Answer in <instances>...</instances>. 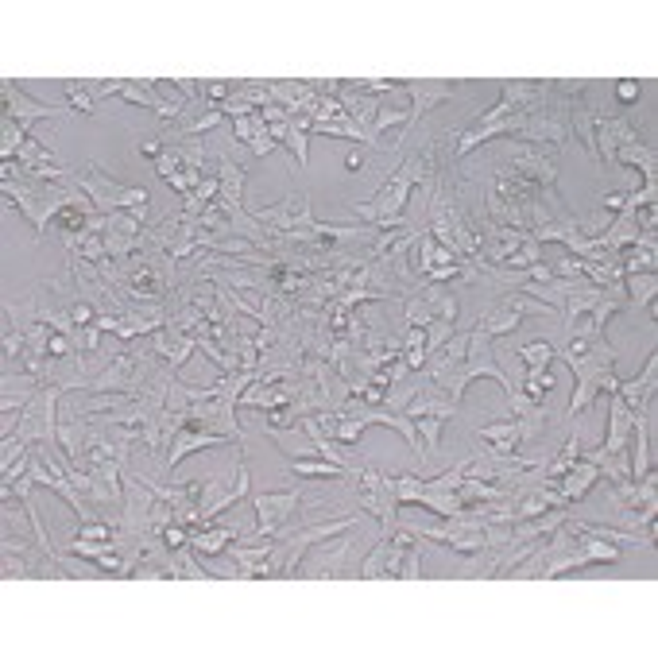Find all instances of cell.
<instances>
[{"label": "cell", "mask_w": 658, "mask_h": 658, "mask_svg": "<svg viewBox=\"0 0 658 658\" xmlns=\"http://www.w3.org/2000/svg\"><path fill=\"white\" fill-rule=\"evenodd\" d=\"M299 577H360V558H357V539L353 535H333L322 539L318 546H310V554L302 558Z\"/></svg>", "instance_id": "8992f818"}, {"label": "cell", "mask_w": 658, "mask_h": 658, "mask_svg": "<svg viewBox=\"0 0 658 658\" xmlns=\"http://www.w3.org/2000/svg\"><path fill=\"white\" fill-rule=\"evenodd\" d=\"M74 353V341L66 333H51V357H70Z\"/></svg>", "instance_id": "91938a15"}, {"label": "cell", "mask_w": 658, "mask_h": 658, "mask_svg": "<svg viewBox=\"0 0 658 658\" xmlns=\"http://www.w3.org/2000/svg\"><path fill=\"white\" fill-rule=\"evenodd\" d=\"M260 113H264V124H268L271 140H275V144H287V132H291V113H287V109H279V105H264Z\"/></svg>", "instance_id": "bcb514c9"}, {"label": "cell", "mask_w": 658, "mask_h": 658, "mask_svg": "<svg viewBox=\"0 0 658 658\" xmlns=\"http://www.w3.org/2000/svg\"><path fill=\"white\" fill-rule=\"evenodd\" d=\"M302 368H306V372L314 376L318 391L326 395V407H329V411H337V407H341V403H345V399L353 395V391H349V384L341 380V372H337V368H333L329 360H306Z\"/></svg>", "instance_id": "83f0119b"}, {"label": "cell", "mask_w": 658, "mask_h": 658, "mask_svg": "<svg viewBox=\"0 0 658 658\" xmlns=\"http://www.w3.org/2000/svg\"><path fill=\"white\" fill-rule=\"evenodd\" d=\"M639 97H643V86H639L635 78H624V82L616 86V101H620V105H635Z\"/></svg>", "instance_id": "9f6ffc18"}, {"label": "cell", "mask_w": 658, "mask_h": 658, "mask_svg": "<svg viewBox=\"0 0 658 658\" xmlns=\"http://www.w3.org/2000/svg\"><path fill=\"white\" fill-rule=\"evenodd\" d=\"M163 542H167V546H190V527H182V523H171V527L163 531Z\"/></svg>", "instance_id": "680465c9"}, {"label": "cell", "mask_w": 658, "mask_h": 658, "mask_svg": "<svg viewBox=\"0 0 658 658\" xmlns=\"http://www.w3.org/2000/svg\"><path fill=\"white\" fill-rule=\"evenodd\" d=\"M302 492L299 488H287V492H256L252 496V511H256V539H279L287 519L299 511Z\"/></svg>", "instance_id": "4fadbf2b"}, {"label": "cell", "mask_w": 658, "mask_h": 658, "mask_svg": "<svg viewBox=\"0 0 658 658\" xmlns=\"http://www.w3.org/2000/svg\"><path fill=\"white\" fill-rule=\"evenodd\" d=\"M600 117H612V113H604V105H597V97L589 90L569 101V136H577V144L589 151V155H597V120Z\"/></svg>", "instance_id": "d6986e66"}, {"label": "cell", "mask_w": 658, "mask_h": 658, "mask_svg": "<svg viewBox=\"0 0 658 658\" xmlns=\"http://www.w3.org/2000/svg\"><path fill=\"white\" fill-rule=\"evenodd\" d=\"M144 217H148V206L101 213V237H105L109 260H124V256L136 252V237H140V229H144Z\"/></svg>", "instance_id": "5bb4252c"}, {"label": "cell", "mask_w": 658, "mask_h": 658, "mask_svg": "<svg viewBox=\"0 0 658 658\" xmlns=\"http://www.w3.org/2000/svg\"><path fill=\"white\" fill-rule=\"evenodd\" d=\"M148 345L159 353V357L167 360L175 372H179L186 360L198 353V345H194V337H186V333H175V329H159V333H151Z\"/></svg>", "instance_id": "f1b7e54d"}, {"label": "cell", "mask_w": 658, "mask_h": 658, "mask_svg": "<svg viewBox=\"0 0 658 658\" xmlns=\"http://www.w3.org/2000/svg\"><path fill=\"white\" fill-rule=\"evenodd\" d=\"M519 144H539V148H550L558 151L562 144L569 140V101L566 97H550L546 105H539L535 113H527L523 120V128H519V136H515Z\"/></svg>", "instance_id": "52a82bcc"}, {"label": "cell", "mask_w": 658, "mask_h": 658, "mask_svg": "<svg viewBox=\"0 0 658 658\" xmlns=\"http://www.w3.org/2000/svg\"><path fill=\"white\" fill-rule=\"evenodd\" d=\"M86 90L93 93V101H97V97H124V101H132V105L155 113L159 120H167V124L179 120V113L159 97L155 82H86Z\"/></svg>", "instance_id": "9a60e30c"}, {"label": "cell", "mask_w": 658, "mask_h": 658, "mask_svg": "<svg viewBox=\"0 0 658 658\" xmlns=\"http://www.w3.org/2000/svg\"><path fill=\"white\" fill-rule=\"evenodd\" d=\"M624 291H628V306H647L658 295V275L655 271H643V275H624Z\"/></svg>", "instance_id": "60d3db41"}, {"label": "cell", "mask_w": 658, "mask_h": 658, "mask_svg": "<svg viewBox=\"0 0 658 658\" xmlns=\"http://www.w3.org/2000/svg\"><path fill=\"white\" fill-rule=\"evenodd\" d=\"M554 372L550 368H527V380H523V395L531 399V403H546L550 399V391H554Z\"/></svg>", "instance_id": "7bdbcfd3"}, {"label": "cell", "mask_w": 658, "mask_h": 658, "mask_svg": "<svg viewBox=\"0 0 658 658\" xmlns=\"http://www.w3.org/2000/svg\"><path fill=\"white\" fill-rule=\"evenodd\" d=\"M415 426H419V438H422V465H430L434 457H438V446H442V426H446V419H434V415H422V419H415Z\"/></svg>", "instance_id": "b9f144b4"}, {"label": "cell", "mask_w": 658, "mask_h": 658, "mask_svg": "<svg viewBox=\"0 0 658 658\" xmlns=\"http://www.w3.org/2000/svg\"><path fill=\"white\" fill-rule=\"evenodd\" d=\"M229 97H233V86H229V82H210V86H206V101H210V105H225Z\"/></svg>", "instance_id": "6f0895ef"}, {"label": "cell", "mask_w": 658, "mask_h": 658, "mask_svg": "<svg viewBox=\"0 0 658 658\" xmlns=\"http://www.w3.org/2000/svg\"><path fill=\"white\" fill-rule=\"evenodd\" d=\"M449 337H453V322H446V318H434V322L426 326V360L434 357V353L446 345Z\"/></svg>", "instance_id": "f907efd6"}, {"label": "cell", "mask_w": 658, "mask_h": 658, "mask_svg": "<svg viewBox=\"0 0 658 658\" xmlns=\"http://www.w3.org/2000/svg\"><path fill=\"white\" fill-rule=\"evenodd\" d=\"M639 140V124L628 117V113H612V117L597 120V159L612 163L616 151L624 144H635Z\"/></svg>", "instance_id": "ffe728a7"}, {"label": "cell", "mask_w": 658, "mask_h": 658, "mask_svg": "<svg viewBox=\"0 0 658 658\" xmlns=\"http://www.w3.org/2000/svg\"><path fill=\"white\" fill-rule=\"evenodd\" d=\"M480 446L492 449V453H515L519 449V419H504V422H492L480 430Z\"/></svg>", "instance_id": "d590c367"}, {"label": "cell", "mask_w": 658, "mask_h": 658, "mask_svg": "<svg viewBox=\"0 0 658 658\" xmlns=\"http://www.w3.org/2000/svg\"><path fill=\"white\" fill-rule=\"evenodd\" d=\"M353 500L360 504V511L376 515L380 535L388 539L391 527H395V519H399V504H395V496H391V480L384 477L380 469L364 465L357 477H353Z\"/></svg>", "instance_id": "ba28073f"}, {"label": "cell", "mask_w": 658, "mask_h": 658, "mask_svg": "<svg viewBox=\"0 0 658 658\" xmlns=\"http://www.w3.org/2000/svg\"><path fill=\"white\" fill-rule=\"evenodd\" d=\"M624 275H643V271H655L658 268V240L655 233H639L635 244H628L624 252Z\"/></svg>", "instance_id": "836d02e7"}, {"label": "cell", "mask_w": 658, "mask_h": 658, "mask_svg": "<svg viewBox=\"0 0 658 658\" xmlns=\"http://www.w3.org/2000/svg\"><path fill=\"white\" fill-rule=\"evenodd\" d=\"M279 148V144H275V140H271V132H268V124H260V128H256V136H252V140H248V151H252V155H256V159H264V155H271V151Z\"/></svg>", "instance_id": "11a10c76"}, {"label": "cell", "mask_w": 658, "mask_h": 658, "mask_svg": "<svg viewBox=\"0 0 658 658\" xmlns=\"http://www.w3.org/2000/svg\"><path fill=\"white\" fill-rule=\"evenodd\" d=\"M264 124V113H252V117H240V120H233V140L237 144H244L248 148V140L256 136V128Z\"/></svg>", "instance_id": "db71d44e"}, {"label": "cell", "mask_w": 658, "mask_h": 658, "mask_svg": "<svg viewBox=\"0 0 658 658\" xmlns=\"http://www.w3.org/2000/svg\"><path fill=\"white\" fill-rule=\"evenodd\" d=\"M419 295L426 299V306L434 310V318L457 322V299H453V291H446V283H426V279H422Z\"/></svg>", "instance_id": "f35d334b"}, {"label": "cell", "mask_w": 658, "mask_h": 658, "mask_svg": "<svg viewBox=\"0 0 658 658\" xmlns=\"http://www.w3.org/2000/svg\"><path fill=\"white\" fill-rule=\"evenodd\" d=\"M179 171H182V148H179V144H167V148H163V155L155 159V175L167 182V179H175Z\"/></svg>", "instance_id": "681fc988"}, {"label": "cell", "mask_w": 658, "mask_h": 658, "mask_svg": "<svg viewBox=\"0 0 658 658\" xmlns=\"http://www.w3.org/2000/svg\"><path fill=\"white\" fill-rule=\"evenodd\" d=\"M496 163H504L511 171H519L523 179H531L535 186L550 190L558 186V151L539 148V144H500L496 151Z\"/></svg>", "instance_id": "9c48e42d"}, {"label": "cell", "mask_w": 658, "mask_h": 658, "mask_svg": "<svg viewBox=\"0 0 658 658\" xmlns=\"http://www.w3.org/2000/svg\"><path fill=\"white\" fill-rule=\"evenodd\" d=\"M70 186H78L86 198L93 202V210L97 213H117V210H136V206H148L151 194L144 186H120L113 182L105 171H101V163H82L74 175H70Z\"/></svg>", "instance_id": "3957f363"}, {"label": "cell", "mask_w": 658, "mask_h": 658, "mask_svg": "<svg viewBox=\"0 0 658 658\" xmlns=\"http://www.w3.org/2000/svg\"><path fill=\"white\" fill-rule=\"evenodd\" d=\"M624 202H628V194H604V198H600V210L620 213L624 210Z\"/></svg>", "instance_id": "94428289"}, {"label": "cell", "mask_w": 658, "mask_h": 658, "mask_svg": "<svg viewBox=\"0 0 658 658\" xmlns=\"http://www.w3.org/2000/svg\"><path fill=\"white\" fill-rule=\"evenodd\" d=\"M240 531L229 527V523H206V527H190V546L194 554H206V558H217L229 550V542L237 539Z\"/></svg>", "instance_id": "f546056e"}, {"label": "cell", "mask_w": 658, "mask_h": 658, "mask_svg": "<svg viewBox=\"0 0 658 658\" xmlns=\"http://www.w3.org/2000/svg\"><path fill=\"white\" fill-rule=\"evenodd\" d=\"M0 97H4V113L20 120L28 132H31V124H35V120L70 117V113H66V109H59V105H43V101H35V97L20 90L12 78H4V82H0Z\"/></svg>", "instance_id": "ac0fdd59"}, {"label": "cell", "mask_w": 658, "mask_h": 658, "mask_svg": "<svg viewBox=\"0 0 658 658\" xmlns=\"http://www.w3.org/2000/svg\"><path fill=\"white\" fill-rule=\"evenodd\" d=\"M403 90H407V97H411V117H407V128H403L399 144H407V140L419 132V124L426 120V113H430L438 101L453 97L461 86H457V82H407ZM399 144H395V148H399Z\"/></svg>", "instance_id": "e0dca14e"}, {"label": "cell", "mask_w": 658, "mask_h": 658, "mask_svg": "<svg viewBox=\"0 0 658 658\" xmlns=\"http://www.w3.org/2000/svg\"><path fill=\"white\" fill-rule=\"evenodd\" d=\"M612 163H624V167H635L643 182H658V148L655 144H643V140H635V144H624V148L616 151V159Z\"/></svg>", "instance_id": "d6a6232c"}, {"label": "cell", "mask_w": 658, "mask_h": 658, "mask_svg": "<svg viewBox=\"0 0 658 658\" xmlns=\"http://www.w3.org/2000/svg\"><path fill=\"white\" fill-rule=\"evenodd\" d=\"M248 484H252V477H248V461H244V457H237V469L206 480V484H202V496H198L202 527L213 523L225 508H233L237 500H244V496H248Z\"/></svg>", "instance_id": "30bf717a"}, {"label": "cell", "mask_w": 658, "mask_h": 658, "mask_svg": "<svg viewBox=\"0 0 658 658\" xmlns=\"http://www.w3.org/2000/svg\"><path fill=\"white\" fill-rule=\"evenodd\" d=\"M480 376H492V380H500V388L511 391L515 384H511V376L504 372V364L496 360V349H492V337L484 333L480 326L469 329V353H465V360H461V368L449 376L446 384H442V391H446L453 403H461V395H465V388L473 384V380H480Z\"/></svg>", "instance_id": "277c9868"}, {"label": "cell", "mask_w": 658, "mask_h": 658, "mask_svg": "<svg viewBox=\"0 0 658 658\" xmlns=\"http://www.w3.org/2000/svg\"><path fill=\"white\" fill-rule=\"evenodd\" d=\"M163 148H167L163 140H140V155H144V159H159Z\"/></svg>", "instance_id": "6125c7cd"}, {"label": "cell", "mask_w": 658, "mask_h": 658, "mask_svg": "<svg viewBox=\"0 0 658 658\" xmlns=\"http://www.w3.org/2000/svg\"><path fill=\"white\" fill-rule=\"evenodd\" d=\"M221 120H225L221 105H206V109L186 105V109H182V117L171 124V132H167V140H163V144H186V140H194V136H202V132L217 128Z\"/></svg>", "instance_id": "7402d4cb"}, {"label": "cell", "mask_w": 658, "mask_h": 658, "mask_svg": "<svg viewBox=\"0 0 658 658\" xmlns=\"http://www.w3.org/2000/svg\"><path fill=\"white\" fill-rule=\"evenodd\" d=\"M113 531H117V527H113L109 519H90V523H82V527H78V539L109 542V539H113Z\"/></svg>", "instance_id": "f5cc1de1"}, {"label": "cell", "mask_w": 658, "mask_h": 658, "mask_svg": "<svg viewBox=\"0 0 658 658\" xmlns=\"http://www.w3.org/2000/svg\"><path fill=\"white\" fill-rule=\"evenodd\" d=\"M345 167H349V171H360V167H364V151H349V155H345Z\"/></svg>", "instance_id": "be15d7a7"}, {"label": "cell", "mask_w": 658, "mask_h": 658, "mask_svg": "<svg viewBox=\"0 0 658 658\" xmlns=\"http://www.w3.org/2000/svg\"><path fill=\"white\" fill-rule=\"evenodd\" d=\"M554 97V82H504V97L515 113H535L539 105H546Z\"/></svg>", "instance_id": "484cf974"}, {"label": "cell", "mask_w": 658, "mask_h": 658, "mask_svg": "<svg viewBox=\"0 0 658 658\" xmlns=\"http://www.w3.org/2000/svg\"><path fill=\"white\" fill-rule=\"evenodd\" d=\"M597 480H600V469L593 465V461H585V457H581V461H577V465H573V469H569L566 477L558 480L554 488H558L562 504L569 508V504H581V500L593 492V484H597Z\"/></svg>", "instance_id": "4316f807"}, {"label": "cell", "mask_w": 658, "mask_h": 658, "mask_svg": "<svg viewBox=\"0 0 658 658\" xmlns=\"http://www.w3.org/2000/svg\"><path fill=\"white\" fill-rule=\"evenodd\" d=\"M291 473L306 480H353L360 469L357 473L353 469H341L337 461H326V457H295L291 461Z\"/></svg>", "instance_id": "e575fe53"}, {"label": "cell", "mask_w": 658, "mask_h": 658, "mask_svg": "<svg viewBox=\"0 0 658 658\" xmlns=\"http://www.w3.org/2000/svg\"><path fill=\"white\" fill-rule=\"evenodd\" d=\"M66 395L62 388H43L35 391L28 407L16 415V434L24 446H59V399Z\"/></svg>", "instance_id": "5b68a950"}, {"label": "cell", "mask_w": 658, "mask_h": 658, "mask_svg": "<svg viewBox=\"0 0 658 658\" xmlns=\"http://www.w3.org/2000/svg\"><path fill=\"white\" fill-rule=\"evenodd\" d=\"M461 411V403H453L446 391L438 388V384H430L426 376H422V388H415V395L407 399V407H403V415L407 419H422V415H434V419H453Z\"/></svg>", "instance_id": "44dd1931"}, {"label": "cell", "mask_w": 658, "mask_h": 658, "mask_svg": "<svg viewBox=\"0 0 658 658\" xmlns=\"http://www.w3.org/2000/svg\"><path fill=\"white\" fill-rule=\"evenodd\" d=\"M577 461H581V430L573 426L569 438H566V446H562V453H558L554 461H546V484H558Z\"/></svg>", "instance_id": "8d00e7d4"}, {"label": "cell", "mask_w": 658, "mask_h": 658, "mask_svg": "<svg viewBox=\"0 0 658 658\" xmlns=\"http://www.w3.org/2000/svg\"><path fill=\"white\" fill-rule=\"evenodd\" d=\"M515 357L523 360L527 368H550L558 353H554V345H550V341H527V345H519V349H515Z\"/></svg>", "instance_id": "ee69618b"}, {"label": "cell", "mask_w": 658, "mask_h": 658, "mask_svg": "<svg viewBox=\"0 0 658 658\" xmlns=\"http://www.w3.org/2000/svg\"><path fill=\"white\" fill-rule=\"evenodd\" d=\"M229 438H221V434H213V430H202V426H194V422H186L179 434H175V442H171V453H167V469H175L182 465L190 453H198V449H213V446H225Z\"/></svg>", "instance_id": "d4e9b609"}, {"label": "cell", "mask_w": 658, "mask_h": 658, "mask_svg": "<svg viewBox=\"0 0 658 658\" xmlns=\"http://www.w3.org/2000/svg\"><path fill=\"white\" fill-rule=\"evenodd\" d=\"M0 190H4V198L31 221L35 240L47 233V225L59 217V210H66V206H86V202H90V198H86L78 186H70V182L12 179V182H0Z\"/></svg>", "instance_id": "7a4b0ae2"}, {"label": "cell", "mask_w": 658, "mask_h": 658, "mask_svg": "<svg viewBox=\"0 0 658 658\" xmlns=\"http://www.w3.org/2000/svg\"><path fill=\"white\" fill-rule=\"evenodd\" d=\"M213 175L221 182V194H217V202L213 206H221V210H237L244 206V167H240L233 155H217V163H213Z\"/></svg>", "instance_id": "cb8c5ba5"}, {"label": "cell", "mask_w": 658, "mask_h": 658, "mask_svg": "<svg viewBox=\"0 0 658 658\" xmlns=\"http://www.w3.org/2000/svg\"><path fill=\"white\" fill-rule=\"evenodd\" d=\"M527 314H542V318H546V314H554V310L539 299H527L523 291H504V295H496L488 314H480L477 326L496 341V337H504L511 329H519V322H523Z\"/></svg>", "instance_id": "7c38bea8"}, {"label": "cell", "mask_w": 658, "mask_h": 658, "mask_svg": "<svg viewBox=\"0 0 658 658\" xmlns=\"http://www.w3.org/2000/svg\"><path fill=\"white\" fill-rule=\"evenodd\" d=\"M260 430H264V438L275 442L279 453H287L291 461H295V457H318V446H314V438L302 430V422L299 426H291V430H271V426H260Z\"/></svg>", "instance_id": "1f68e13d"}, {"label": "cell", "mask_w": 658, "mask_h": 658, "mask_svg": "<svg viewBox=\"0 0 658 658\" xmlns=\"http://www.w3.org/2000/svg\"><path fill=\"white\" fill-rule=\"evenodd\" d=\"M508 403L519 419V442H535L550 430V415H546V403H531L523 388H511L508 391Z\"/></svg>", "instance_id": "603a6c76"}, {"label": "cell", "mask_w": 658, "mask_h": 658, "mask_svg": "<svg viewBox=\"0 0 658 658\" xmlns=\"http://www.w3.org/2000/svg\"><path fill=\"white\" fill-rule=\"evenodd\" d=\"M411 535L446 542L449 550L469 554V558L488 550V531H484V523H477V519H446V523H438V527H422V531H411Z\"/></svg>", "instance_id": "2e32d148"}, {"label": "cell", "mask_w": 658, "mask_h": 658, "mask_svg": "<svg viewBox=\"0 0 658 658\" xmlns=\"http://www.w3.org/2000/svg\"><path fill=\"white\" fill-rule=\"evenodd\" d=\"M539 260H542V244L531 237V233H527V237H523V244L511 252V260L504 264V268H508V271H527L531 264H539Z\"/></svg>", "instance_id": "f6af8a7d"}, {"label": "cell", "mask_w": 658, "mask_h": 658, "mask_svg": "<svg viewBox=\"0 0 658 658\" xmlns=\"http://www.w3.org/2000/svg\"><path fill=\"white\" fill-rule=\"evenodd\" d=\"M62 90H66V97H70V109H74V113H82V117H93V113H97L93 93L86 90V82H66Z\"/></svg>", "instance_id": "c3c4849f"}, {"label": "cell", "mask_w": 658, "mask_h": 658, "mask_svg": "<svg viewBox=\"0 0 658 658\" xmlns=\"http://www.w3.org/2000/svg\"><path fill=\"white\" fill-rule=\"evenodd\" d=\"M554 353L566 360L577 376V388L569 399V419H577L585 407L597 403V395H612L620 388V376H616V345H608L604 333H569L562 337V345H554Z\"/></svg>", "instance_id": "6da1fadb"}, {"label": "cell", "mask_w": 658, "mask_h": 658, "mask_svg": "<svg viewBox=\"0 0 658 658\" xmlns=\"http://www.w3.org/2000/svg\"><path fill=\"white\" fill-rule=\"evenodd\" d=\"M407 117H411V109H399V105L380 109L376 120H372V136H376V140H384V132H388V128H407Z\"/></svg>", "instance_id": "7dc6e473"}, {"label": "cell", "mask_w": 658, "mask_h": 658, "mask_svg": "<svg viewBox=\"0 0 658 658\" xmlns=\"http://www.w3.org/2000/svg\"><path fill=\"white\" fill-rule=\"evenodd\" d=\"M190 422L202 426V430H213V434L237 442V449H244V426L237 422V399H229V395H213V391L206 388L202 399L190 403Z\"/></svg>", "instance_id": "8fae6325"}, {"label": "cell", "mask_w": 658, "mask_h": 658, "mask_svg": "<svg viewBox=\"0 0 658 658\" xmlns=\"http://www.w3.org/2000/svg\"><path fill=\"white\" fill-rule=\"evenodd\" d=\"M24 345H28V329H20L12 318H4V333H0L4 372H16V360H24Z\"/></svg>", "instance_id": "74e56055"}, {"label": "cell", "mask_w": 658, "mask_h": 658, "mask_svg": "<svg viewBox=\"0 0 658 658\" xmlns=\"http://www.w3.org/2000/svg\"><path fill=\"white\" fill-rule=\"evenodd\" d=\"M399 577H403V581H419L422 577V539L419 535L411 539L407 554H403V569H399Z\"/></svg>", "instance_id": "816d5d0a"}, {"label": "cell", "mask_w": 658, "mask_h": 658, "mask_svg": "<svg viewBox=\"0 0 658 658\" xmlns=\"http://www.w3.org/2000/svg\"><path fill=\"white\" fill-rule=\"evenodd\" d=\"M24 140H28V128L16 117L4 113V117H0V159L12 163V159L20 155V148H24Z\"/></svg>", "instance_id": "ab89813d"}, {"label": "cell", "mask_w": 658, "mask_h": 658, "mask_svg": "<svg viewBox=\"0 0 658 658\" xmlns=\"http://www.w3.org/2000/svg\"><path fill=\"white\" fill-rule=\"evenodd\" d=\"M658 391V353L651 349V357H647V364H643V372L635 376V380H620V388H616V395L628 403L631 411L647 399V395H655Z\"/></svg>", "instance_id": "4dcf8cb0"}]
</instances>
